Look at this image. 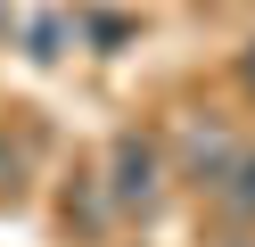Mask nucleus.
<instances>
[{"mask_svg": "<svg viewBox=\"0 0 255 247\" xmlns=\"http://www.w3.org/2000/svg\"><path fill=\"white\" fill-rule=\"evenodd\" d=\"M148 198H156V148L124 140L116 148V206H148Z\"/></svg>", "mask_w": 255, "mask_h": 247, "instance_id": "1", "label": "nucleus"}, {"mask_svg": "<svg viewBox=\"0 0 255 247\" xmlns=\"http://www.w3.org/2000/svg\"><path fill=\"white\" fill-rule=\"evenodd\" d=\"M214 198H222V214H239V223H255V148L231 165V173L214 181Z\"/></svg>", "mask_w": 255, "mask_h": 247, "instance_id": "2", "label": "nucleus"}, {"mask_svg": "<svg viewBox=\"0 0 255 247\" xmlns=\"http://www.w3.org/2000/svg\"><path fill=\"white\" fill-rule=\"evenodd\" d=\"M247 91H255V41H247Z\"/></svg>", "mask_w": 255, "mask_h": 247, "instance_id": "3", "label": "nucleus"}, {"mask_svg": "<svg viewBox=\"0 0 255 247\" xmlns=\"http://www.w3.org/2000/svg\"><path fill=\"white\" fill-rule=\"evenodd\" d=\"M231 247H255V239H231Z\"/></svg>", "mask_w": 255, "mask_h": 247, "instance_id": "4", "label": "nucleus"}]
</instances>
